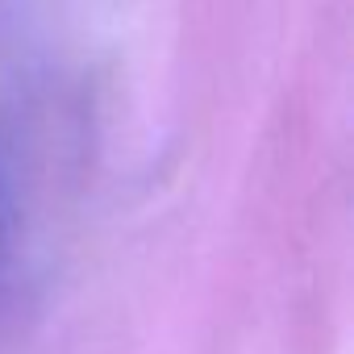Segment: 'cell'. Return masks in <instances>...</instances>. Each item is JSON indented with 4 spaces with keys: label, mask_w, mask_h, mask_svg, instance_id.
<instances>
[]
</instances>
